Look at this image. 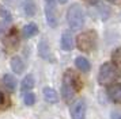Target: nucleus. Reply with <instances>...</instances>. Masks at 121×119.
<instances>
[{
	"label": "nucleus",
	"instance_id": "16",
	"mask_svg": "<svg viewBox=\"0 0 121 119\" xmlns=\"http://www.w3.org/2000/svg\"><path fill=\"white\" fill-rule=\"evenodd\" d=\"M3 84L6 87L8 91H15L17 88V79L14 77L12 75H4L3 76Z\"/></svg>",
	"mask_w": 121,
	"mask_h": 119
},
{
	"label": "nucleus",
	"instance_id": "5",
	"mask_svg": "<svg viewBox=\"0 0 121 119\" xmlns=\"http://www.w3.org/2000/svg\"><path fill=\"white\" fill-rule=\"evenodd\" d=\"M45 18H46V23L49 24V27L55 28L59 24V14H57V10H56V5L55 3L52 4L45 5Z\"/></svg>",
	"mask_w": 121,
	"mask_h": 119
},
{
	"label": "nucleus",
	"instance_id": "15",
	"mask_svg": "<svg viewBox=\"0 0 121 119\" xmlns=\"http://www.w3.org/2000/svg\"><path fill=\"white\" fill-rule=\"evenodd\" d=\"M34 84H35V80H34L33 75H26L25 79L22 80V84H21V91L27 92V91H30V89H33Z\"/></svg>",
	"mask_w": 121,
	"mask_h": 119
},
{
	"label": "nucleus",
	"instance_id": "4",
	"mask_svg": "<svg viewBox=\"0 0 121 119\" xmlns=\"http://www.w3.org/2000/svg\"><path fill=\"white\" fill-rule=\"evenodd\" d=\"M121 76L118 69L112 62H105L101 65L98 73V83L101 85H109Z\"/></svg>",
	"mask_w": 121,
	"mask_h": 119
},
{
	"label": "nucleus",
	"instance_id": "14",
	"mask_svg": "<svg viewBox=\"0 0 121 119\" xmlns=\"http://www.w3.org/2000/svg\"><path fill=\"white\" fill-rule=\"evenodd\" d=\"M75 65H76L78 69L80 72H83V73H87L91 69V65L88 62V60L84 58V57H76L75 58Z\"/></svg>",
	"mask_w": 121,
	"mask_h": 119
},
{
	"label": "nucleus",
	"instance_id": "6",
	"mask_svg": "<svg viewBox=\"0 0 121 119\" xmlns=\"http://www.w3.org/2000/svg\"><path fill=\"white\" fill-rule=\"evenodd\" d=\"M72 119H86V103L83 99H78L71 106Z\"/></svg>",
	"mask_w": 121,
	"mask_h": 119
},
{
	"label": "nucleus",
	"instance_id": "8",
	"mask_svg": "<svg viewBox=\"0 0 121 119\" xmlns=\"http://www.w3.org/2000/svg\"><path fill=\"white\" fill-rule=\"evenodd\" d=\"M38 54L41 58L48 60V61H53L52 58V53H50V48H49V43L46 39H41L38 43Z\"/></svg>",
	"mask_w": 121,
	"mask_h": 119
},
{
	"label": "nucleus",
	"instance_id": "3",
	"mask_svg": "<svg viewBox=\"0 0 121 119\" xmlns=\"http://www.w3.org/2000/svg\"><path fill=\"white\" fill-rule=\"evenodd\" d=\"M67 22L71 30L76 31L84 26V12L79 4H72L67 11Z\"/></svg>",
	"mask_w": 121,
	"mask_h": 119
},
{
	"label": "nucleus",
	"instance_id": "25",
	"mask_svg": "<svg viewBox=\"0 0 121 119\" xmlns=\"http://www.w3.org/2000/svg\"><path fill=\"white\" fill-rule=\"evenodd\" d=\"M45 1H46L48 4H52V3H55V0H45Z\"/></svg>",
	"mask_w": 121,
	"mask_h": 119
},
{
	"label": "nucleus",
	"instance_id": "19",
	"mask_svg": "<svg viewBox=\"0 0 121 119\" xmlns=\"http://www.w3.org/2000/svg\"><path fill=\"white\" fill-rule=\"evenodd\" d=\"M23 102H25L26 106H33L35 103V95L33 92H26L25 96H23Z\"/></svg>",
	"mask_w": 121,
	"mask_h": 119
},
{
	"label": "nucleus",
	"instance_id": "1",
	"mask_svg": "<svg viewBox=\"0 0 121 119\" xmlns=\"http://www.w3.org/2000/svg\"><path fill=\"white\" fill-rule=\"evenodd\" d=\"M82 83L72 70H67L64 77H63V84H61V95L65 102H71L75 97L76 92L80 89Z\"/></svg>",
	"mask_w": 121,
	"mask_h": 119
},
{
	"label": "nucleus",
	"instance_id": "12",
	"mask_svg": "<svg viewBox=\"0 0 121 119\" xmlns=\"http://www.w3.org/2000/svg\"><path fill=\"white\" fill-rule=\"evenodd\" d=\"M22 34L25 38H33L38 34V26L35 23H27L26 26L22 28Z\"/></svg>",
	"mask_w": 121,
	"mask_h": 119
},
{
	"label": "nucleus",
	"instance_id": "24",
	"mask_svg": "<svg viewBox=\"0 0 121 119\" xmlns=\"http://www.w3.org/2000/svg\"><path fill=\"white\" fill-rule=\"evenodd\" d=\"M67 1H68V0H59V3H60V4H65Z\"/></svg>",
	"mask_w": 121,
	"mask_h": 119
},
{
	"label": "nucleus",
	"instance_id": "10",
	"mask_svg": "<svg viewBox=\"0 0 121 119\" xmlns=\"http://www.w3.org/2000/svg\"><path fill=\"white\" fill-rule=\"evenodd\" d=\"M108 95L114 103L121 102V84H113L108 88Z\"/></svg>",
	"mask_w": 121,
	"mask_h": 119
},
{
	"label": "nucleus",
	"instance_id": "13",
	"mask_svg": "<svg viewBox=\"0 0 121 119\" xmlns=\"http://www.w3.org/2000/svg\"><path fill=\"white\" fill-rule=\"evenodd\" d=\"M42 93H44L45 100L48 103H57L59 102V95H57V92H56L53 88L45 87L44 89H42Z\"/></svg>",
	"mask_w": 121,
	"mask_h": 119
},
{
	"label": "nucleus",
	"instance_id": "17",
	"mask_svg": "<svg viewBox=\"0 0 121 119\" xmlns=\"http://www.w3.org/2000/svg\"><path fill=\"white\" fill-rule=\"evenodd\" d=\"M110 62L114 65L116 68L118 69V72L121 73V48H117L112 53V61Z\"/></svg>",
	"mask_w": 121,
	"mask_h": 119
},
{
	"label": "nucleus",
	"instance_id": "7",
	"mask_svg": "<svg viewBox=\"0 0 121 119\" xmlns=\"http://www.w3.org/2000/svg\"><path fill=\"white\" fill-rule=\"evenodd\" d=\"M61 49L65 50V52H71L73 46H75V41H73V37H72L71 31H64L61 34V41H60Z\"/></svg>",
	"mask_w": 121,
	"mask_h": 119
},
{
	"label": "nucleus",
	"instance_id": "2",
	"mask_svg": "<svg viewBox=\"0 0 121 119\" xmlns=\"http://www.w3.org/2000/svg\"><path fill=\"white\" fill-rule=\"evenodd\" d=\"M97 41H98L97 32L94 30H87V31L80 32L76 37V46L80 52L90 53L97 48Z\"/></svg>",
	"mask_w": 121,
	"mask_h": 119
},
{
	"label": "nucleus",
	"instance_id": "21",
	"mask_svg": "<svg viewBox=\"0 0 121 119\" xmlns=\"http://www.w3.org/2000/svg\"><path fill=\"white\" fill-rule=\"evenodd\" d=\"M8 5H17V3H18V0H4Z\"/></svg>",
	"mask_w": 121,
	"mask_h": 119
},
{
	"label": "nucleus",
	"instance_id": "18",
	"mask_svg": "<svg viewBox=\"0 0 121 119\" xmlns=\"http://www.w3.org/2000/svg\"><path fill=\"white\" fill-rule=\"evenodd\" d=\"M0 19L4 22L6 24H8V23H11L12 22V16H11V12L7 10V8H4V7H0Z\"/></svg>",
	"mask_w": 121,
	"mask_h": 119
},
{
	"label": "nucleus",
	"instance_id": "22",
	"mask_svg": "<svg viewBox=\"0 0 121 119\" xmlns=\"http://www.w3.org/2000/svg\"><path fill=\"white\" fill-rule=\"evenodd\" d=\"M3 102H4V95H3V92L0 91V106L3 104Z\"/></svg>",
	"mask_w": 121,
	"mask_h": 119
},
{
	"label": "nucleus",
	"instance_id": "23",
	"mask_svg": "<svg viewBox=\"0 0 121 119\" xmlns=\"http://www.w3.org/2000/svg\"><path fill=\"white\" fill-rule=\"evenodd\" d=\"M108 1H110V3H114V4H118V3H121V0H108Z\"/></svg>",
	"mask_w": 121,
	"mask_h": 119
},
{
	"label": "nucleus",
	"instance_id": "11",
	"mask_svg": "<svg viewBox=\"0 0 121 119\" xmlns=\"http://www.w3.org/2000/svg\"><path fill=\"white\" fill-rule=\"evenodd\" d=\"M22 7L26 16L33 18L37 14V4L34 3V0H22Z\"/></svg>",
	"mask_w": 121,
	"mask_h": 119
},
{
	"label": "nucleus",
	"instance_id": "9",
	"mask_svg": "<svg viewBox=\"0 0 121 119\" xmlns=\"http://www.w3.org/2000/svg\"><path fill=\"white\" fill-rule=\"evenodd\" d=\"M10 65H11V69L14 73H17V75H21L25 72V62H23V60L19 57V56H14L10 61Z\"/></svg>",
	"mask_w": 121,
	"mask_h": 119
},
{
	"label": "nucleus",
	"instance_id": "26",
	"mask_svg": "<svg viewBox=\"0 0 121 119\" xmlns=\"http://www.w3.org/2000/svg\"><path fill=\"white\" fill-rule=\"evenodd\" d=\"M90 1H93V0H90Z\"/></svg>",
	"mask_w": 121,
	"mask_h": 119
},
{
	"label": "nucleus",
	"instance_id": "20",
	"mask_svg": "<svg viewBox=\"0 0 121 119\" xmlns=\"http://www.w3.org/2000/svg\"><path fill=\"white\" fill-rule=\"evenodd\" d=\"M110 119H121V112L118 111H113L110 114Z\"/></svg>",
	"mask_w": 121,
	"mask_h": 119
}]
</instances>
